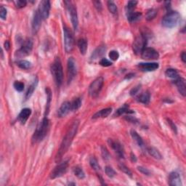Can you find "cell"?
I'll list each match as a JSON object with an SVG mask.
<instances>
[{
    "label": "cell",
    "mask_w": 186,
    "mask_h": 186,
    "mask_svg": "<svg viewBox=\"0 0 186 186\" xmlns=\"http://www.w3.org/2000/svg\"><path fill=\"white\" fill-rule=\"evenodd\" d=\"M79 125V120H74L72 122L71 126L68 129L66 133H65V137H63L62 143L60 144V147L59 148L58 153H57L55 156V161L57 163H59L63 159V156H64L65 153L68 151L71 144L73 141L74 137L76 136L77 133Z\"/></svg>",
    "instance_id": "obj_1"
},
{
    "label": "cell",
    "mask_w": 186,
    "mask_h": 186,
    "mask_svg": "<svg viewBox=\"0 0 186 186\" xmlns=\"http://www.w3.org/2000/svg\"><path fill=\"white\" fill-rule=\"evenodd\" d=\"M50 127V121L47 119V117H45L41 120V122L39 124L35 130V132L32 137V142L34 143H39L42 141V140L47 135L48 130Z\"/></svg>",
    "instance_id": "obj_2"
},
{
    "label": "cell",
    "mask_w": 186,
    "mask_h": 186,
    "mask_svg": "<svg viewBox=\"0 0 186 186\" xmlns=\"http://www.w3.org/2000/svg\"><path fill=\"white\" fill-rule=\"evenodd\" d=\"M180 15L177 11H169L162 19V26L167 28L176 27L180 21Z\"/></svg>",
    "instance_id": "obj_3"
},
{
    "label": "cell",
    "mask_w": 186,
    "mask_h": 186,
    "mask_svg": "<svg viewBox=\"0 0 186 186\" xmlns=\"http://www.w3.org/2000/svg\"><path fill=\"white\" fill-rule=\"evenodd\" d=\"M51 72L55 81L57 86L60 87L63 81V66L59 58H56L54 63L51 65Z\"/></svg>",
    "instance_id": "obj_4"
},
{
    "label": "cell",
    "mask_w": 186,
    "mask_h": 186,
    "mask_svg": "<svg viewBox=\"0 0 186 186\" xmlns=\"http://www.w3.org/2000/svg\"><path fill=\"white\" fill-rule=\"evenodd\" d=\"M63 34H64V47L67 53H70L74 47V38L71 31L66 26L63 27Z\"/></svg>",
    "instance_id": "obj_5"
},
{
    "label": "cell",
    "mask_w": 186,
    "mask_h": 186,
    "mask_svg": "<svg viewBox=\"0 0 186 186\" xmlns=\"http://www.w3.org/2000/svg\"><path fill=\"white\" fill-rule=\"evenodd\" d=\"M33 49V41L31 39H28L23 42V45L18 50L15 52V56L17 58H23L29 55Z\"/></svg>",
    "instance_id": "obj_6"
},
{
    "label": "cell",
    "mask_w": 186,
    "mask_h": 186,
    "mask_svg": "<svg viewBox=\"0 0 186 186\" xmlns=\"http://www.w3.org/2000/svg\"><path fill=\"white\" fill-rule=\"evenodd\" d=\"M147 40L148 37L143 34L139 35L138 36H137L136 38H135L132 45L133 50H134L135 53L141 54L143 50L145 48L146 44H147Z\"/></svg>",
    "instance_id": "obj_7"
},
{
    "label": "cell",
    "mask_w": 186,
    "mask_h": 186,
    "mask_svg": "<svg viewBox=\"0 0 186 186\" xmlns=\"http://www.w3.org/2000/svg\"><path fill=\"white\" fill-rule=\"evenodd\" d=\"M103 83L104 79L101 76L95 79L89 87L88 92L89 95L92 96V97H96L102 89V87L103 86Z\"/></svg>",
    "instance_id": "obj_8"
},
{
    "label": "cell",
    "mask_w": 186,
    "mask_h": 186,
    "mask_svg": "<svg viewBox=\"0 0 186 186\" xmlns=\"http://www.w3.org/2000/svg\"><path fill=\"white\" fill-rule=\"evenodd\" d=\"M64 3L66 5V7L69 10L70 16H71V23L73 26L74 29L76 31L78 28L79 26V20H78V15H77V10H76V7L75 5L72 3L71 2H64Z\"/></svg>",
    "instance_id": "obj_9"
},
{
    "label": "cell",
    "mask_w": 186,
    "mask_h": 186,
    "mask_svg": "<svg viewBox=\"0 0 186 186\" xmlns=\"http://www.w3.org/2000/svg\"><path fill=\"white\" fill-rule=\"evenodd\" d=\"M68 167H69V163L68 161H64V162L60 163L58 165H57L54 169L52 170L50 174V178L52 179H55L57 178H60L63 176L67 171Z\"/></svg>",
    "instance_id": "obj_10"
},
{
    "label": "cell",
    "mask_w": 186,
    "mask_h": 186,
    "mask_svg": "<svg viewBox=\"0 0 186 186\" xmlns=\"http://www.w3.org/2000/svg\"><path fill=\"white\" fill-rule=\"evenodd\" d=\"M67 74H68V83H71L74 79L77 73V69H76V61L73 58H69L67 63Z\"/></svg>",
    "instance_id": "obj_11"
},
{
    "label": "cell",
    "mask_w": 186,
    "mask_h": 186,
    "mask_svg": "<svg viewBox=\"0 0 186 186\" xmlns=\"http://www.w3.org/2000/svg\"><path fill=\"white\" fill-rule=\"evenodd\" d=\"M141 57L144 60H157L159 58V54L154 48L145 47L141 52Z\"/></svg>",
    "instance_id": "obj_12"
},
{
    "label": "cell",
    "mask_w": 186,
    "mask_h": 186,
    "mask_svg": "<svg viewBox=\"0 0 186 186\" xmlns=\"http://www.w3.org/2000/svg\"><path fill=\"white\" fill-rule=\"evenodd\" d=\"M50 7H51L50 2V1H47V0L41 1L40 4H39L38 10L43 20L47 19L48 17H49Z\"/></svg>",
    "instance_id": "obj_13"
},
{
    "label": "cell",
    "mask_w": 186,
    "mask_h": 186,
    "mask_svg": "<svg viewBox=\"0 0 186 186\" xmlns=\"http://www.w3.org/2000/svg\"><path fill=\"white\" fill-rule=\"evenodd\" d=\"M108 144L112 148V149L114 150L119 158H124V150L123 146L119 141H113L112 139L108 140Z\"/></svg>",
    "instance_id": "obj_14"
},
{
    "label": "cell",
    "mask_w": 186,
    "mask_h": 186,
    "mask_svg": "<svg viewBox=\"0 0 186 186\" xmlns=\"http://www.w3.org/2000/svg\"><path fill=\"white\" fill-rule=\"evenodd\" d=\"M41 20H42V17H41L40 13H39L38 10H36L35 11L32 21V30L35 34L38 32V31L41 27Z\"/></svg>",
    "instance_id": "obj_15"
},
{
    "label": "cell",
    "mask_w": 186,
    "mask_h": 186,
    "mask_svg": "<svg viewBox=\"0 0 186 186\" xmlns=\"http://www.w3.org/2000/svg\"><path fill=\"white\" fill-rule=\"evenodd\" d=\"M137 67L143 71H154L159 69V65L157 63H139Z\"/></svg>",
    "instance_id": "obj_16"
},
{
    "label": "cell",
    "mask_w": 186,
    "mask_h": 186,
    "mask_svg": "<svg viewBox=\"0 0 186 186\" xmlns=\"http://www.w3.org/2000/svg\"><path fill=\"white\" fill-rule=\"evenodd\" d=\"M169 184L171 186H181L182 181L180 174L176 172H172L169 175Z\"/></svg>",
    "instance_id": "obj_17"
},
{
    "label": "cell",
    "mask_w": 186,
    "mask_h": 186,
    "mask_svg": "<svg viewBox=\"0 0 186 186\" xmlns=\"http://www.w3.org/2000/svg\"><path fill=\"white\" fill-rule=\"evenodd\" d=\"M31 114V110L30 108H26L22 109L21 112H20L18 117H17V119L18 121L21 122V124H25L26 122H27V120L28 119V118Z\"/></svg>",
    "instance_id": "obj_18"
},
{
    "label": "cell",
    "mask_w": 186,
    "mask_h": 186,
    "mask_svg": "<svg viewBox=\"0 0 186 186\" xmlns=\"http://www.w3.org/2000/svg\"><path fill=\"white\" fill-rule=\"evenodd\" d=\"M174 84L178 87V89L181 95L183 97H185L186 95V86H185V80L183 78L178 77L174 80Z\"/></svg>",
    "instance_id": "obj_19"
},
{
    "label": "cell",
    "mask_w": 186,
    "mask_h": 186,
    "mask_svg": "<svg viewBox=\"0 0 186 186\" xmlns=\"http://www.w3.org/2000/svg\"><path fill=\"white\" fill-rule=\"evenodd\" d=\"M70 111H71V103L69 101H65L64 103H63L60 108H59L58 116L60 117H64L70 112Z\"/></svg>",
    "instance_id": "obj_20"
},
{
    "label": "cell",
    "mask_w": 186,
    "mask_h": 186,
    "mask_svg": "<svg viewBox=\"0 0 186 186\" xmlns=\"http://www.w3.org/2000/svg\"><path fill=\"white\" fill-rule=\"evenodd\" d=\"M106 51V47L105 45H100L98 48H96L95 51L93 52L91 55L92 60H96L97 59L101 58V57L105 54Z\"/></svg>",
    "instance_id": "obj_21"
},
{
    "label": "cell",
    "mask_w": 186,
    "mask_h": 186,
    "mask_svg": "<svg viewBox=\"0 0 186 186\" xmlns=\"http://www.w3.org/2000/svg\"><path fill=\"white\" fill-rule=\"evenodd\" d=\"M111 111H112V108H111L102 109V110L98 111L97 113H95V114L93 116V119H99V118H106L111 114Z\"/></svg>",
    "instance_id": "obj_22"
},
{
    "label": "cell",
    "mask_w": 186,
    "mask_h": 186,
    "mask_svg": "<svg viewBox=\"0 0 186 186\" xmlns=\"http://www.w3.org/2000/svg\"><path fill=\"white\" fill-rule=\"evenodd\" d=\"M150 99V94L149 93V92L148 91L144 92V93H141V95L137 97V101L145 105L149 103Z\"/></svg>",
    "instance_id": "obj_23"
},
{
    "label": "cell",
    "mask_w": 186,
    "mask_h": 186,
    "mask_svg": "<svg viewBox=\"0 0 186 186\" xmlns=\"http://www.w3.org/2000/svg\"><path fill=\"white\" fill-rule=\"evenodd\" d=\"M78 48L79 50L80 53L82 55H85L87 50V41L85 39H80L77 42Z\"/></svg>",
    "instance_id": "obj_24"
},
{
    "label": "cell",
    "mask_w": 186,
    "mask_h": 186,
    "mask_svg": "<svg viewBox=\"0 0 186 186\" xmlns=\"http://www.w3.org/2000/svg\"><path fill=\"white\" fill-rule=\"evenodd\" d=\"M37 84H38V79L36 78L34 79V82H32V84L30 85L29 87H28L27 92H26V100L29 99V98H31V96L33 95L34 90L36 89Z\"/></svg>",
    "instance_id": "obj_25"
},
{
    "label": "cell",
    "mask_w": 186,
    "mask_h": 186,
    "mask_svg": "<svg viewBox=\"0 0 186 186\" xmlns=\"http://www.w3.org/2000/svg\"><path fill=\"white\" fill-rule=\"evenodd\" d=\"M130 134H131V136L132 137V139L136 142L137 145H138L140 147H143L144 142L143 141V139H142V137L138 135V133H137L135 130H131Z\"/></svg>",
    "instance_id": "obj_26"
},
{
    "label": "cell",
    "mask_w": 186,
    "mask_h": 186,
    "mask_svg": "<svg viewBox=\"0 0 186 186\" xmlns=\"http://www.w3.org/2000/svg\"><path fill=\"white\" fill-rule=\"evenodd\" d=\"M134 113V111L130 110V108H129V106L127 105H124V106H122V108H120L118 109V110L116 111L115 113V117L117 116V117H119V116H122L124 114V113Z\"/></svg>",
    "instance_id": "obj_27"
},
{
    "label": "cell",
    "mask_w": 186,
    "mask_h": 186,
    "mask_svg": "<svg viewBox=\"0 0 186 186\" xmlns=\"http://www.w3.org/2000/svg\"><path fill=\"white\" fill-rule=\"evenodd\" d=\"M142 14L138 12H132L127 15V19L130 23H135L141 18Z\"/></svg>",
    "instance_id": "obj_28"
},
{
    "label": "cell",
    "mask_w": 186,
    "mask_h": 186,
    "mask_svg": "<svg viewBox=\"0 0 186 186\" xmlns=\"http://www.w3.org/2000/svg\"><path fill=\"white\" fill-rule=\"evenodd\" d=\"M148 152L150 156L154 157V159H158V160H160V159H162V156H161V153L159 151V150H157L156 148L150 147L148 148Z\"/></svg>",
    "instance_id": "obj_29"
},
{
    "label": "cell",
    "mask_w": 186,
    "mask_h": 186,
    "mask_svg": "<svg viewBox=\"0 0 186 186\" xmlns=\"http://www.w3.org/2000/svg\"><path fill=\"white\" fill-rule=\"evenodd\" d=\"M46 93H47V104H46V109H45V116H47L49 113L50 103L52 100V93L50 88H46Z\"/></svg>",
    "instance_id": "obj_30"
},
{
    "label": "cell",
    "mask_w": 186,
    "mask_h": 186,
    "mask_svg": "<svg viewBox=\"0 0 186 186\" xmlns=\"http://www.w3.org/2000/svg\"><path fill=\"white\" fill-rule=\"evenodd\" d=\"M82 106V100L79 98H76L71 102V111H77Z\"/></svg>",
    "instance_id": "obj_31"
},
{
    "label": "cell",
    "mask_w": 186,
    "mask_h": 186,
    "mask_svg": "<svg viewBox=\"0 0 186 186\" xmlns=\"http://www.w3.org/2000/svg\"><path fill=\"white\" fill-rule=\"evenodd\" d=\"M17 65L19 68H21L22 69H29L31 67V63L29 61L26 60H18L17 62Z\"/></svg>",
    "instance_id": "obj_32"
},
{
    "label": "cell",
    "mask_w": 186,
    "mask_h": 186,
    "mask_svg": "<svg viewBox=\"0 0 186 186\" xmlns=\"http://www.w3.org/2000/svg\"><path fill=\"white\" fill-rule=\"evenodd\" d=\"M165 74L167 77L171 78V79H176L177 78L179 77V74H178V71H177L176 69H167L165 72Z\"/></svg>",
    "instance_id": "obj_33"
},
{
    "label": "cell",
    "mask_w": 186,
    "mask_h": 186,
    "mask_svg": "<svg viewBox=\"0 0 186 186\" xmlns=\"http://www.w3.org/2000/svg\"><path fill=\"white\" fill-rule=\"evenodd\" d=\"M137 1H134V0H132V1L128 2L127 5H126V15L134 12V10L135 7L137 6Z\"/></svg>",
    "instance_id": "obj_34"
},
{
    "label": "cell",
    "mask_w": 186,
    "mask_h": 186,
    "mask_svg": "<svg viewBox=\"0 0 186 186\" xmlns=\"http://www.w3.org/2000/svg\"><path fill=\"white\" fill-rule=\"evenodd\" d=\"M73 172L75 176L77 177L79 179H84L85 178V174L82 168L79 167H74Z\"/></svg>",
    "instance_id": "obj_35"
},
{
    "label": "cell",
    "mask_w": 186,
    "mask_h": 186,
    "mask_svg": "<svg viewBox=\"0 0 186 186\" xmlns=\"http://www.w3.org/2000/svg\"><path fill=\"white\" fill-rule=\"evenodd\" d=\"M89 165H90L91 167L94 170H95V171H99V170H100L99 164L98 162L97 159L95 158V157H91L90 159H89Z\"/></svg>",
    "instance_id": "obj_36"
},
{
    "label": "cell",
    "mask_w": 186,
    "mask_h": 186,
    "mask_svg": "<svg viewBox=\"0 0 186 186\" xmlns=\"http://www.w3.org/2000/svg\"><path fill=\"white\" fill-rule=\"evenodd\" d=\"M157 15V10L155 9H150V10H148L147 13H146L145 17L148 21H151V20L154 19Z\"/></svg>",
    "instance_id": "obj_37"
},
{
    "label": "cell",
    "mask_w": 186,
    "mask_h": 186,
    "mask_svg": "<svg viewBox=\"0 0 186 186\" xmlns=\"http://www.w3.org/2000/svg\"><path fill=\"white\" fill-rule=\"evenodd\" d=\"M107 5H108V10L110 11V12L112 13V14H116V13L117 12V6L113 1H108L107 2Z\"/></svg>",
    "instance_id": "obj_38"
},
{
    "label": "cell",
    "mask_w": 186,
    "mask_h": 186,
    "mask_svg": "<svg viewBox=\"0 0 186 186\" xmlns=\"http://www.w3.org/2000/svg\"><path fill=\"white\" fill-rule=\"evenodd\" d=\"M15 89L17 92H22L24 89V84L23 82H19V81H15L13 84Z\"/></svg>",
    "instance_id": "obj_39"
},
{
    "label": "cell",
    "mask_w": 186,
    "mask_h": 186,
    "mask_svg": "<svg viewBox=\"0 0 186 186\" xmlns=\"http://www.w3.org/2000/svg\"><path fill=\"white\" fill-rule=\"evenodd\" d=\"M119 168L121 171L124 172V173H125L126 174H127V175H129L132 178V172L130 171V169H129L127 167H126V166L123 165V164H120V165H119Z\"/></svg>",
    "instance_id": "obj_40"
},
{
    "label": "cell",
    "mask_w": 186,
    "mask_h": 186,
    "mask_svg": "<svg viewBox=\"0 0 186 186\" xmlns=\"http://www.w3.org/2000/svg\"><path fill=\"white\" fill-rule=\"evenodd\" d=\"M105 171H106L107 176L109 177V178H113L116 175V172L114 171V169L112 167H109V166H107L105 168Z\"/></svg>",
    "instance_id": "obj_41"
},
{
    "label": "cell",
    "mask_w": 186,
    "mask_h": 186,
    "mask_svg": "<svg viewBox=\"0 0 186 186\" xmlns=\"http://www.w3.org/2000/svg\"><path fill=\"white\" fill-rule=\"evenodd\" d=\"M109 58H110L111 60L113 61L117 60L119 58V52H118L117 51H116V50H112V51H111L110 52H109Z\"/></svg>",
    "instance_id": "obj_42"
},
{
    "label": "cell",
    "mask_w": 186,
    "mask_h": 186,
    "mask_svg": "<svg viewBox=\"0 0 186 186\" xmlns=\"http://www.w3.org/2000/svg\"><path fill=\"white\" fill-rule=\"evenodd\" d=\"M14 3L17 8L21 9V8H23L24 7L26 6L27 2L25 1V0H17V1H15Z\"/></svg>",
    "instance_id": "obj_43"
},
{
    "label": "cell",
    "mask_w": 186,
    "mask_h": 186,
    "mask_svg": "<svg viewBox=\"0 0 186 186\" xmlns=\"http://www.w3.org/2000/svg\"><path fill=\"white\" fill-rule=\"evenodd\" d=\"M99 63L100 65H102V66H103V67H108V66H111V65H112V63H111L110 60H108V59H106V58H102L101 60H100Z\"/></svg>",
    "instance_id": "obj_44"
},
{
    "label": "cell",
    "mask_w": 186,
    "mask_h": 186,
    "mask_svg": "<svg viewBox=\"0 0 186 186\" xmlns=\"http://www.w3.org/2000/svg\"><path fill=\"white\" fill-rule=\"evenodd\" d=\"M141 84H138L137 85L136 87H133V88L130 90V95L134 96L135 95H137V94L139 93V91L141 90Z\"/></svg>",
    "instance_id": "obj_45"
},
{
    "label": "cell",
    "mask_w": 186,
    "mask_h": 186,
    "mask_svg": "<svg viewBox=\"0 0 186 186\" xmlns=\"http://www.w3.org/2000/svg\"><path fill=\"white\" fill-rule=\"evenodd\" d=\"M7 10L6 8H4L3 6H1V8H0V17L2 20H5L7 17Z\"/></svg>",
    "instance_id": "obj_46"
},
{
    "label": "cell",
    "mask_w": 186,
    "mask_h": 186,
    "mask_svg": "<svg viewBox=\"0 0 186 186\" xmlns=\"http://www.w3.org/2000/svg\"><path fill=\"white\" fill-rule=\"evenodd\" d=\"M101 150H102V156L103 157L104 159H108L110 158V154H109V153L106 148L104 147H102L101 148Z\"/></svg>",
    "instance_id": "obj_47"
},
{
    "label": "cell",
    "mask_w": 186,
    "mask_h": 186,
    "mask_svg": "<svg viewBox=\"0 0 186 186\" xmlns=\"http://www.w3.org/2000/svg\"><path fill=\"white\" fill-rule=\"evenodd\" d=\"M137 170L145 175H150V171L143 167H137Z\"/></svg>",
    "instance_id": "obj_48"
},
{
    "label": "cell",
    "mask_w": 186,
    "mask_h": 186,
    "mask_svg": "<svg viewBox=\"0 0 186 186\" xmlns=\"http://www.w3.org/2000/svg\"><path fill=\"white\" fill-rule=\"evenodd\" d=\"M93 4L95 5V8L97 9V10L100 12V11L102 10V4H101V2L100 1H93Z\"/></svg>",
    "instance_id": "obj_49"
},
{
    "label": "cell",
    "mask_w": 186,
    "mask_h": 186,
    "mask_svg": "<svg viewBox=\"0 0 186 186\" xmlns=\"http://www.w3.org/2000/svg\"><path fill=\"white\" fill-rule=\"evenodd\" d=\"M168 124H169V126H170V127L172 128V130L174 131V132L175 133H177L178 132V131H177V126H175V124H174L173 122H172L171 120H169V119H168Z\"/></svg>",
    "instance_id": "obj_50"
},
{
    "label": "cell",
    "mask_w": 186,
    "mask_h": 186,
    "mask_svg": "<svg viewBox=\"0 0 186 186\" xmlns=\"http://www.w3.org/2000/svg\"><path fill=\"white\" fill-rule=\"evenodd\" d=\"M181 59H182L183 62L184 63L186 62V54L185 52H183L182 55H181Z\"/></svg>",
    "instance_id": "obj_51"
},
{
    "label": "cell",
    "mask_w": 186,
    "mask_h": 186,
    "mask_svg": "<svg viewBox=\"0 0 186 186\" xmlns=\"http://www.w3.org/2000/svg\"><path fill=\"white\" fill-rule=\"evenodd\" d=\"M4 48H5V49L7 50H8L9 49H10V42H9L8 41H6L5 42H4Z\"/></svg>",
    "instance_id": "obj_52"
},
{
    "label": "cell",
    "mask_w": 186,
    "mask_h": 186,
    "mask_svg": "<svg viewBox=\"0 0 186 186\" xmlns=\"http://www.w3.org/2000/svg\"><path fill=\"white\" fill-rule=\"evenodd\" d=\"M131 159H132V161H133V162H136V161H137L136 156H135V155L133 154L132 153L131 154Z\"/></svg>",
    "instance_id": "obj_53"
},
{
    "label": "cell",
    "mask_w": 186,
    "mask_h": 186,
    "mask_svg": "<svg viewBox=\"0 0 186 186\" xmlns=\"http://www.w3.org/2000/svg\"><path fill=\"white\" fill-rule=\"evenodd\" d=\"M127 76H126V79H130V78H132L135 76L134 74H129L128 75H126Z\"/></svg>",
    "instance_id": "obj_54"
}]
</instances>
